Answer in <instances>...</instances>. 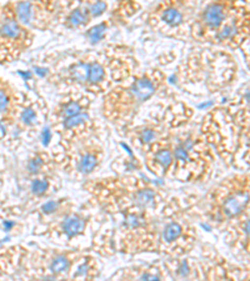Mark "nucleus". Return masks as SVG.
<instances>
[{
	"label": "nucleus",
	"instance_id": "f257e3e1",
	"mask_svg": "<svg viewBox=\"0 0 250 281\" xmlns=\"http://www.w3.org/2000/svg\"><path fill=\"white\" fill-rule=\"evenodd\" d=\"M142 70L135 50L126 44H106L98 50H75L60 57L48 81L60 93L80 90L101 97Z\"/></svg>",
	"mask_w": 250,
	"mask_h": 281
},
{
	"label": "nucleus",
	"instance_id": "f03ea898",
	"mask_svg": "<svg viewBox=\"0 0 250 281\" xmlns=\"http://www.w3.org/2000/svg\"><path fill=\"white\" fill-rule=\"evenodd\" d=\"M165 88L168 76L163 69L154 66L140 70L101 96V118L119 130L130 126L140 108Z\"/></svg>",
	"mask_w": 250,
	"mask_h": 281
},
{
	"label": "nucleus",
	"instance_id": "7ed1b4c3",
	"mask_svg": "<svg viewBox=\"0 0 250 281\" xmlns=\"http://www.w3.org/2000/svg\"><path fill=\"white\" fill-rule=\"evenodd\" d=\"M104 211L115 214L129 208H158L163 191L134 175L89 180L83 185Z\"/></svg>",
	"mask_w": 250,
	"mask_h": 281
},
{
	"label": "nucleus",
	"instance_id": "20e7f679",
	"mask_svg": "<svg viewBox=\"0 0 250 281\" xmlns=\"http://www.w3.org/2000/svg\"><path fill=\"white\" fill-rule=\"evenodd\" d=\"M191 52L178 71L184 84L203 83L207 92L214 94L225 90L237 80L238 62L229 50L212 46Z\"/></svg>",
	"mask_w": 250,
	"mask_h": 281
},
{
	"label": "nucleus",
	"instance_id": "39448f33",
	"mask_svg": "<svg viewBox=\"0 0 250 281\" xmlns=\"http://www.w3.org/2000/svg\"><path fill=\"white\" fill-rule=\"evenodd\" d=\"M174 162L171 174L180 181L205 180L212 173L215 154L205 138L196 130L174 135Z\"/></svg>",
	"mask_w": 250,
	"mask_h": 281
},
{
	"label": "nucleus",
	"instance_id": "423d86ee",
	"mask_svg": "<svg viewBox=\"0 0 250 281\" xmlns=\"http://www.w3.org/2000/svg\"><path fill=\"white\" fill-rule=\"evenodd\" d=\"M207 218L214 225H228L249 211V173L228 176L207 195Z\"/></svg>",
	"mask_w": 250,
	"mask_h": 281
},
{
	"label": "nucleus",
	"instance_id": "0eeeda50",
	"mask_svg": "<svg viewBox=\"0 0 250 281\" xmlns=\"http://www.w3.org/2000/svg\"><path fill=\"white\" fill-rule=\"evenodd\" d=\"M201 3L194 0H166L153 4L144 14L145 25L169 39H190V28Z\"/></svg>",
	"mask_w": 250,
	"mask_h": 281
},
{
	"label": "nucleus",
	"instance_id": "6e6552de",
	"mask_svg": "<svg viewBox=\"0 0 250 281\" xmlns=\"http://www.w3.org/2000/svg\"><path fill=\"white\" fill-rule=\"evenodd\" d=\"M122 217L118 227V249L125 254L158 251V222L150 210L129 208L115 213Z\"/></svg>",
	"mask_w": 250,
	"mask_h": 281
},
{
	"label": "nucleus",
	"instance_id": "1a4fd4ad",
	"mask_svg": "<svg viewBox=\"0 0 250 281\" xmlns=\"http://www.w3.org/2000/svg\"><path fill=\"white\" fill-rule=\"evenodd\" d=\"M242 4V0H215L200 5L190 28L191 40L213 46L218 32Z\"/></svg>",
	"mask_w": 250,
	"mask_h": 281
},
{
	"label": "nucleus",
	"instance_id": "9d476101",
	"mask_svg": "<svg viewBox=\"0 0 250 281\" xmlns=\"http://www.w3.org/2000/svg\"><path fill=\"white\" fill-rule=\"evenodd\" d=\"M35 38V31L18 20L13 3L5 4L0 13V62H17L31 48Z\"/></svg>",
	"mask_w": 250,
	"mask_h": 281
},
{
	"label": "nucleus",
	"instance_id": "9b49d317",
	"mask_svg": "<svg viewBox=\"0 0 250 281\" xmlns=\"http://www.w3.org/2000/svg\"><path fill=\"white\" fill-rule=\"evenodd\" d=\"M59 168L75 178H87L95 173L105 157L100 138H93L70 150L54 155Z\"/></svg>",
	"mask_w": 250,
	"mask_h": 281
},
{
	"label": "nucleus",
	"instance_id": "f8f14e48",
	"mask_svg": "<svg viewBox=\"0 0 250 281\" xmlns=\"http://www.w3.org/2000/svg\"><path fill=\"white\" fill-rule=\"evenodd\" d=\"M59 3L55 0L13 1L18 20L33 31H53L58 28Z\"/></svg>",
	"mask_w": 250,
	"mask_h": 281
},
{
	"label": "nucleus",
	"instance_id": "ddd939ff",
	"mask_svg": "<svg viewBox=\"0 0 250 281\" xmlns=\"http://www.w3.org/2000/svg\"><path fill=\"white\" fill-rule=\"evenodd\" d=\"M196 241V230L184 218H173L159 233L158 251L169 256L178 257L193 250Z\"/></svg>",
	"mask_w": 250,
	"mask_h": 281
},
{
	"label": "nucleus",
	"instance_id": "4468645a",
	"mask_svg": "<svg viewBox=\"0 0 250 281\" xmlns=\"http://www.w3.org/2000/svg\"><path fill=\"white\" fill-rule=\"evenodd\" d=\"M52 131L59 135V145L65 152L93 138H100L101 124L89 111L60 123Z\"/></svg>",
	"mask_w": 250,
	"mask_h": 281
},
{
	"label": "nucleus",
	"instance_id": "2eb2a0df",
	"mask_svg": "<svg viewBox=\"0 0 250 281\" xmlns=\"http://www.w3.org/2000/svg\"><path fill=\"white\" fill-rule=\"evenodd\" d=\"M250 38V6L249 1H243L242 6L231 15L218 32L213 46L224 48L229 52H234L242 48Z\"/></svg>",
	"mask_w": 250,
	"mask_h": 281
},
{
	"label": "nucleus",
	"instance_id": "dca6fc26",
	"mask_svg": "<svg viewBox=\"0 0 250 281\" xmlns=\"http://www.w3.org/2000/svg\"><path fill=\"white\" fill-rule=\"evenodd\" d=\"M173 122L174 120L166 118L164 114V117L148 119L139 125L131 124L130 126L125 127L122 131H124V135L129 139L133 145L140 148L144 152L148 146L154 144L155 141L175 133Z\"/></svg>",
	"mask_w": 250,
	"mask_h": 281
},
{
	"label": "nucleus",
	"instance_id": "f3484780",
	"mask_svg": "<svg viewBox=\"0 0 250 281\" xmlns=\"http://www.w3.org/2000/svg\"><path fill=\"white\" fill-rule=\"evenodd\" d=\"M93 100L94 97L92 95L80 90H68L62 93L59 100L48 114L46 122L49 123L50 129L70 118L92 111Z\"/></svg>",
	"mask_w": 250,
	"mask_h": 281
},
{
	"label": "nucleus",
	"instance_id": "a211bd4d",
	"mask_svg": "<svg viewBox=\"0 0 250 281\" xmlns=\"http://www.w3.org/2000/svg\"><path fill=\"white\" fill-rule=\"evenodd\" d=\"M83 252L79 250L44 249L35 252V265L41 270L48 271V275H66L78 264Z\"/></svg>",
	"mask_w": 250,
	"mask_h": 281
},
{
	"label": "nucleus",
	"instance_id": "6ab92c4d",
	"mask_svg": "<svg viewBox=\"0 0 250 281\" xmlns=\"http://www.w3.org/2000/svg\"><path fill=\"white\" fill-rule=\"evenodd\" d=\"M174 135L175 133L155 141L144 150L145 165L156 176L164 178L171 171L174 162Z\"/></svg>",
	"mask_w": 250,
	"mask_h": 281
},
{
	"label": "nucleus",
	"instance_id": "aec40b11",
	"mask_svg": "<svg viewBox=\"0 0 250 281\" xmlns=\"http://www.w3.org/2000/svg\"><path fill=\"white\" fill-rule=\"evenodd\" d=\"M88 224H89V218L85 217L84 214L71 211L66 214L65 217L48 222L44 230L45 233H43V235L53 240L71 241L84 235Z\"/></svg>",
	"mask_w": 250,
	"mask_h": 281
},
{
	"label": "nucleus",
	"instance_id": "412c9836",
	"mask_svg": "<svg viewBox=\"0 0 250 281\" xmlns=\"http://www.w3.org/2000/svg\"><path fill=\"white\" fill-rule=\"evenodd\" d=\"M93 23L84 0L60 1L58 13V27L66 30H87Z\"/></svg>",
	"mask_w": 250,
	"mask_h": 281
},
{
	"label": "nucleus",
	"instance_id": "4be33fe9",
	"mask_svg": "<svg viewBox=\"0 0 250 281\" xmlns=\"http://www.w3.org/2000/svg\"><path fill=\"white\" fill-rule=\"evenodd\" d=\"M46 105L39 99H25L23 97V101L20 104L19 111L17 114L15 119L19 122L20 126L23 129L25 127H38L41 123L48 120V114Z\"/></svg>",
	"mask_w": 250,
	"mask_h": 281
},
{
	"label": "nucleus",
	"instance_id": "5701e85b",
	"mask_svg": "<svg viewBox=\"0 0 250 281\" xmlns=\"http://www.w3.org/2000/svg\"><path fill=\"white\" fill-rule=\"evenodd\" d=\"M228 227V244L233 250L249 252V211L226 225Z\"/></svg>",
	"mask_w": 250,
	"mask_h": 281
},
{
	"label": "nucleus",
	"instance_id": "b1692460",
	"mask_svg": "<svg viewBox=\"0 0 250 281\" xmlns=\"http://www.w3.org/2000/svg\"><path fill=\"white\" fill-rule=\"evenodd\" d=\"M24 95L14 89L6 80L0 78V115L15 119Z\"/></svg>",
	"mask_w": 250,
	"mask_h": 281
},
{
	"label": "nucleus",
	"instance_id": "393cba45",
	"mask_svg": "<svg viewBox=\"0 0 250 281\" xmlns=\"http://www.w3.org/2000/svg\"><path fill=\"white\" fill-rule=\"evenodd\" d=\"M58 166L54 155H50L44 150H36L31 156L28 159L27 171L30 176H40L46 174H54L55 168Z\"/></svg>",
	"mask_w": 250,
	"mask_h": 281
},
{
	"label": "nucleus",
	"instance_id": "a878e982",
	"mask_svg": "<svg viewBox=\"0 0 250 281\" xmlns=\"http://www.w3.org/2000/svg\"><path fill=\"white\" fill-rule=\"evenodd\" d=\"M73 203L69 199H57L44 203L39 209V219L41 222H50L54 220L65 217L66 214L71 213Z\"/></svg>",
	"mask_w": 250,
	"mask_h": 281
},
{
	"label": "nucleus",
	"instance_id": "bb28decb",
	"mask_svg": "<svg viewBox=\"0 0 250 281\" xmlns=\"http://www.w3.org/2000/svg\"><path fill=\"white\" fill-rule=\"evenodd\" d=\"M60 187V179L55 174L35 176L30 181V194L35 199H43L52 194V189L57 190Z\"/></svg>",
	"mask_w": 250,
	"mask_h": 281
},
{
	"label": "nucleus",
	"instance_id": "cd10ccee",
	"mask_svg": "<svg viewBox=\"0 0 250 281\" xmlns=\"http://www.w3.org/2000/svg\"><path fill=\"white\" fill-rule=\"evenodd\" d=\"M142 9L143 5L139 1H133V0H129V1H117V3L113 4L109 19L112 20L114 25L128 22L131 16L135 15Z\"/></svg>",
	"mask_w": 250,
	"mask_h": 281
},
{
	"label": "nucleus",
	"instance_id": "c85d7f7f",
	"mask_svg": "<svg viewBox=\"0 0 250 281\" xmlns=\"http://www.w3.org/2000/svg\"><path fill=\"white\" fill-rule=\"evenodd\" d=\"M112 27H114V24H113L112 20L108 18L106 20H103V22L94 25V27L88 28V29L85 30L84 35L92 45H96V44H99L100 41H103V39L105 38L106 35V32H108V30Z\"/></svg>",
	"mask_w": 250,
	"mask_h": 281
},
{
	"label": "nucleus",
	"instance_id": "c756f323",
	"mask_svg": "<svg viewBox=\"0 0 250 281\" xmlns=\"http://www.w3.org/2000/svg\"><path fill=\"white\" fill-rule=\"evenodd\" d=\"M87 3L88 10H89L90 18L94 22L95 19L100 18L101 15H104L105 13H108L109 9H110V4L108 1H103V0H85Z\"/></svg>",
	"mask_w": 250,
	"mask_h": 281
},
{
	"label": "nucleus",
	"instance_id": "7c9ffc66",
	"mask_svg": "<svg viewBox=\"0 0 250 281\" xmlns=\"http://www.w3.org/2000/svg\"><path fill=\"white\" fill-rule=\"evenodd\" d=\"M178 271L182 276H188L190 274V266H189V260L184 259L180 261L179 268H178Z\"/></svg>",
	"mask_w": 250,
	"mask_h": 281
},
{
	"label": "nucleus",
	"instance_id": "2f4dec72",
	"mask_svg": "<svg viewBox=\"0 0 250 281\" xmlns=\"http://www.w3.org/2000/svg\"><path fill=\"white\" fill-rule=\"evenodd\" d=\"M59 281H68L66 279H62V280H59Z\"/></svg>",
	"mask_w": 250,
	"mask_h": 281
}]
</instances>
